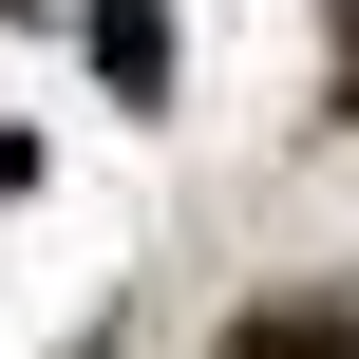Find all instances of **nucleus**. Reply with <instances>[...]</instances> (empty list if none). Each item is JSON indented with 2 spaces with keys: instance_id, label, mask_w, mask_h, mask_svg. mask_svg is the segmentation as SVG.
<instances>
[{
  "instance_id": "f257e3e1",
  "label": "nucleus",
  "mask_w": 359,
  "mask_h": 359,
  "mask_svg": "<svg viewBox=\"0 0 359 359\" xmlns=\"http://www.w3.org/2000/svg\"><path fill=\"white\" fill-rule=\"evenodd\" d=\"M227 359H341V322H322V303H284V322H246Z\"/></svg>"
}]
</instances>
